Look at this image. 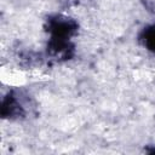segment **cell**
Returning a JSON list of instances; mask_svg holds the SVG:
<instances>
[{
    "label": "cell",
    "instance_id": "obj_1",
    "mask_svg": "<svg viewBox=\"0 0 155 155\" xmlns=\"http://www.w3.org/2000/svg\"><path fill=\"white\" fill-rule=\"evenodd\" d=\"M144 42L149 50L155 51V27H151L144 31Z\"/></svg>",
    "mask_w": 155,
    "mask_h": 155
}]
</instances>
